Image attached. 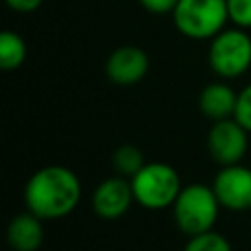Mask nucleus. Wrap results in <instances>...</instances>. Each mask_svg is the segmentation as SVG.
Returning <instances> with one entry per match:
<instances>
[{
  "label": "nucleus",
  "instance_id": "nucleus-1",
  "mask_svg": "<svg viewBox=\"0 0 251 251\" xmlns=\"http://www.w3.org/2000/svg\"><path fill=\"white\" fill-rule=\"evenodd\" d=\"M82 184L78 175L63 165H47L37 169L24 186L25 210L43 222L69 216L80 202Z\"/></svg>",
  "mask_w": 251,
  "mask_h": 251
},
{
  "label": "nucleus",
  "instance_id": "nucleus-2",
  "mask_svg": "<svg viewBox=\"0 0 251 251\" xmlns=\"http://www.w3.org/2000/svg\"><path fill=\"white\" fill-rule=\"evenodd\" d=\"M220 210L222 204L212 184L208 186L204 182H190L182 186L173 204V220L180 233L192 237L214 229Z\"/></svg>",
  "mask_w": 251,
  "mask_h": 251
},
{
  "label": "nucleus",
  "instance_id": "nucleus-3",
  "mask_svg": "<svg viewBox=\"0 0 251 251\" xmlns=\"http://www.w3.org/2000/svg\"><path fill=\"white\" fill-rule=\"evenodd\" d=\"M135 202L145 210H167L173 208L178 192L182 190L176 169L163 161L145 163L131 178Z\"/></svg>",
  "mask_w": 251,
  "mask_h": 251
},
{
  "label": "nucleus",
  "instance_id": "nucleus-4",
  "mask_svg": "<svg viewBox=\"0 0 251 251\" xmlns=\"http://www.w3.org/2000/svg\"><path fill=\"white\" fill-rule=\"evenodd\" d=\"M171 16L175 27L188 39H212L229 22L227 0H178Z\"/></svg>",
  "mask_w": 251,
  "mask_h": 251
},
{
  "label": "nucleus",
  "instance_id": "nucleus-5",
  "mask_svg": "<svg viewBox=\"0 0 251 251\" xmlns=\"http://www.w3.org/2000/svg\"><path fill=\"white\" fill-rule=\"evenodd\" d=\"M208 63L220 78H237L251 67V37L247 29L226 27L210 39Z\"/></svg>",
  "mask_w": 251,
  "mask_h": 251
},
{
  "label": "nucleus",
  "instance_id": "nucleus-6",
  "mask_svg": "<svg viewBox=\"0 0 251 251\" xmlns=\"http://www.w3.org/2000/svg\"><path fill=\"white\" fill-rule=\"evenodd\" d=\"M206 149L220 167L243 163L249 149V131L235 118L212 122L206 135Z\"/></svg>",
  "mask_w": 251,
  "mask_h": 251
},
{
  "label": "nucleus",
  "instance_id": "nucleus-7",
  "mask_svg": "<svg viewBox=\"0 0 251 251\" xmlns=\"http://www.w3.org/2000/svg\"><path fill=\"white\" fill-rule=\"evenodd\" d=\"M212 188L222 208L229 212L251 210V169L243 163L220 167L212 180Z\"/></svg>",
  "mask_w": 251,
  "mask_h": 251
},
{
  "label": "nucleus",
  "instance_id": "nucleus-8",
  "mask_svg": "<svg viewBox=\"0 0 251 251\" xmlns=\"http://www.w3.org/2000/svg\"><path fill=\"white\" fill-rule=\"evenodd\" d=\"M133 202H135V196H133L131 180L126 176H120V175L104 178L94 188L92 198H90L94 214L102 220L122 218L124 214H127V210L131 208Z\"/></svg>",
  "mask_w": 251,
  "mask_h": 251
},
{
  "label": "nucleus",
  "instance_id": "nucleus-9",
  "mask_svg": "<svg viewBox=\"0 0 251 251\" xmlns=\"http://www.w3.org/2000/svg\"><path fill=\"white\" fill-rule=\"evenodd\" d=\"M104 71L110 82L118 86H133L145 78L149 71V57L137 45H122L108 55Z\"/></svg>",
  "mask_w": 251,
  "mask_h": 251
},
{
  "label": "nucleus",
  "instance_id": "nucleus-10",
  "mask_svg": "<svg viewBox=\"0 0 251 251\" xmlns=\"http://www.w3.org/2000/svg\"><path fill=\"white\" fill-rule=\"evenodd\" d=\"M45 239L43 220L29 210L16 214L6 229V241L12 251H39Z\"/></svg>",
  "mask_w": 251,
  "mask_h": 251
},
{
  "label": "nucleus",
  "instance_id": "nucleus-11",
  "mask_svg": "<svg viewBox=\"0 0 251 251\" xmlns=\"http://www.w3.org/2000/svg\"><path fill=\"white\" fill-rule=\"evenodd\" d=\"M237 94L227 82L214 80L206 84L198 94V110L212 122L233 118L237 106Z\"/></svg>",
  "mask_w": 251,
  "mask_h": 251
},
{
  "label": "nucleus",
  "instance_id": "nucleus-12",
  "mask_svg": "<svg viewBox=\"0 0 251 251\" xmlns=\"http://www.w3.org/2000/svg\"><path fill=\"white\" fill-rule=\"evenodd\" d=\"M27 57V45L16 31L4 29L0 33V67L4 71H16Z\"/></svg>",
  "mask_w": 251,
  "mask_h": 251
},
{
  "label": "nucleus",
  "instance_id": "nucleus-13",
  "mask_svg": "<svg viewBox=\"0 0 251 251\" xmlns=\"http://www.w3.org/2000/svg\"><path fill=\"white\" fill-rule=\"evenodd\" d=\"M145 163L147 161H145L143 151L133 143H122L112 153V167H114L116 175L126 176V178H131Z\"/></svg>",
  "mask_w": 251,
  "mask_h": 251
},
{
  "label": "nucleus",
  "instance_id": "nucleus-14",
  "mask_svg": "<svg viewBox=\"0 0 251 251\" xmlns=\"http://www.w3.org/2000/svg\"><path fill=\"white\" fill-rule=\"evenodd\" d=\"M182 251H233L231 243L226 235L210 229L206 233H198L186 239Z\"/></svg>",
  "mask_w": 251,
  "mask_h": 251
},
{
  "label": "nucleus",
  "instance_id": "nucleus-15",
  "mask_svg": "<svg viewBox=\"0 0 251 251\" xmlns=\"http://www.w3.org/2000/svg\"><path fill=\"white\" fill-rule=\"evenodd\" d=\"M227 18L235 27L251 29V0H227Z\"/></svg>",
  "mask_w": 251,
  "mask_h": 251
},
{
  "label": "nucleus",
  "instance_id": "nucleus-16",
  "mask_svg": "<svg viewBox=\"0 0 251 251\" xmlns=\"http://www.w3.org/2000/svg\"><path fill=\"white\" fill-rule=\"evenodd\" d=\"M233 118L251 133V82L239 90Z\"/></svg>",
  "mask_w": 251,
  "mask_h": 251
},
{
  "label": "nucleus",
  "instance_id": "nucleus-17",
  "mask_svg": "<svg viewBox=\"0 0 251 251\" xmlns=\"http://www.w3.org/2000/svg\"><path fill=\"white\" fill-rule=\"evenodd\" d=\"M149 14H157V16H165V14H173V10L176 8L178 0H137Z\"/></svg>",
  "mask_w": 251,
  "mask_h": 251
},
{
  "label": "nucleus",
  "instance_id": "nucleus-18",
  "mask_svg": "<svg viewBox=\"0 0 251 251\" xmlns=\"http://www.w3.org/2000/svg\"><path fill=\"white\" fill-rule=\"evenodd\" d=\"M6 4H8V8L14 10V12L31 14V12H35V10L43 4V0H6Z\"/></svg>",
  "mask_w": 251,
  "mask_h": 251
}]
</instances>
